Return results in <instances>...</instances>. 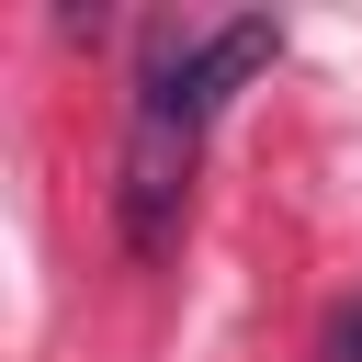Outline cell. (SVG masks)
I'll return each mask as SVG.
<instances>
[{"label": "cell", "mask_w": 362, "mask_h": 362, "mask_svg": "<svg viewBox=\"0 0 362 362\" xmlns=\"http://www.w3.org/2000/svg\"><path fill=\"white\" fill-rule=\"evenodd\" d=\"M272 23L238 11L215 34H158L136 68V113H124V158H113V238L124 260H170L181 249V204H192V158L215 136V113L238 102L249 68H272Z\"/></svg>", "instance_id": "6da1fadb"}, {"label": "cell", "mask_w": 362, "mask_h": 362, "mask_svg": "<svg viewBox=\"0 0 362 362\" xmlns=\"http://www.w3.org/2000/svg\"><path fill=\"white\" fill-rule=\"evenodd\" d=\"M317 362H362V294H351V305H328V328H317Z\"/></svg>", "instance_id": "7a4b0ae2"}]
</instances>
